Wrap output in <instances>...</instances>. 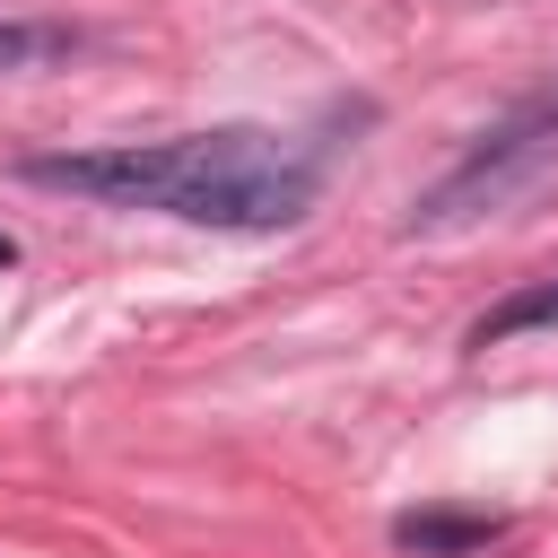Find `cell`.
I'll return each mask as SVG.
<instances>
[{
	"label": "cell",
	"mask_w": 558,
	"mask_h": 558,
	"mask_svg": "<svg viewBox=\"0 0 558 558\" xmlns=\"http://www.w3.org/2000/svg\"><path fill=\"white\" fill-rule=\"evenodd\" d=\"M26 183L105 201V209H157L183 227L218 235H279L305 227L323 201V140L262 131V122H218L183 140H113V148H35L17 157Z\"/></svg>",
	"instance_id": "6da1fadb"
},
{
	"label": "cell",
	"mask_w": 558,
	"mask_h": 558,
	"mask_svg": "<svg viewBox=\"0 0 558 558\" xmlns=\"http://www.w3.org/2000/svg\"><path fill=\"white\" fill-rule=\"evenodd\" d=\"M549 174H558V78L532 87L523 105H506V113L401 209V235H471V227L523 209Z\"/></svg>",
	"instance_id": "7a4b0ae2"
},
{
	"label": "cell",
	"mask_w": 558,
	"mask_h": 558,
	"mask_svg": "<svg viewBox=\"0 0 558 558\" xmlns=\"http://www.w3.org/2000/svg\"><path fill=\"white\" fill-rule=\"evenodd\" d=\"M514 523L488 514V506H418V514H392V549L410 558H488Z\"/></svg>",
	"instance_id": "3957f363"
},
{
	"label": "cell",
	"mask_w": 558,
	"mask_h": 558,
	"mask_svg": "<svg viewBox=\"0 0 558 558\" xmlns=\"http://www.w3.org/2000/svg\"><path fill=\"white\" fill-rule=\"evenodd\" d=\"M523 331H558V270H549V279H523L506 305H488V314L462 331V349H497V340H523Z\"/></svg>",
	"instance_id": "277c9868"
},
{
	"label": "cell",
	"mask_w": 558,
	"mask_h": 558,
	"mask_svg": "<svg viewBox=\"0 0 558 558\" xmlns=\"http://www.w3.org/2000/svg\"><path fill=\"white\" fill-rule=\"evenodd\" d=\"M78 52V26L61 17H0V70H52Z\"/></svg>",
	"instance_id": "5b68a950"
},
{
	"label": "cell",
	"mask_w": 558,
	"mask_h": 558,
	"mask_svg": "<svg viewBox=\"0 0 558 558\" xmlns=\"http://www.w3.org/2000/svg\"><path fill=\"white\" fill-rule=\"evenodd\" d=\"M9 262H17V244H9V235H0V270H9Z\"/></svg>",
	"instance_id": "8992f818"
}]
</instances>
